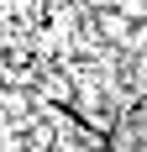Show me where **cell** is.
<instances>
[{
    "instance_id": "1",
    "label": "cell",
    "mask_w": 147,
    "mask_h": 152,
    "mask_svg": "<svg viewBox=\"0 0 147 152\" xmlns=\"http://www.w3.org/2000/svg\"><path fill=\"white\" fill-rule=\"evenodd\" d=\"M95 31H100V37H105V42H126V37H132V21H126V16H121V11H100V16H95Z\"/></svg>"
}]
</instances>
